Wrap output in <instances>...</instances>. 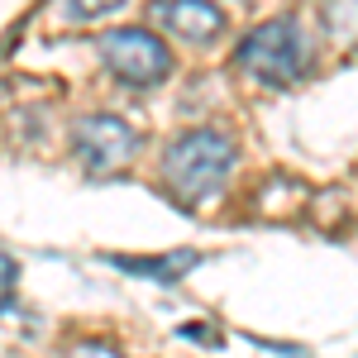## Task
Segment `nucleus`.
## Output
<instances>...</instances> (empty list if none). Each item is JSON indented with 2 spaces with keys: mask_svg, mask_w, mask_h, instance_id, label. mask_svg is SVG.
I'll list each match as a JSON object with an SVG mask.
<instances>
[{
  "mask_svg": "<svg viewBox=\"0 0 358 358\" xmlns=\"http://www.w3.org/2000/svg\"><path fill=\"white\" fill-rule=\"evenodd\" d=\"M234 163H239V143L215 124H201V129H182L163 148L158 182L182 210H192L224 192V182L234 177Z\"/></svg>",
  "mask_w": 358,
  "mask_h": 358,
  "instance_id": "nucleus-1",
  "label": "nucleus"
},
{
  "mask_svg": "<svg viewBox=\"0 0 358 358\" xmlns=\"http://www.w3.org/2000/svg\"><path fill=\"white\" fill-rule=\"evenodd\" d=\"M234 67L253 86L292 91L310 77V38L296 15H277L268 24H253L234 48Z\"/></svg>",
  "mask_w": 358,
  "mask_h": 358,
  "instance_id": "nucleus-2",
  "label": "nucleus"
},
{
  "mask_svg": "<svg viewBox=\"0 0 358 358\" xmlns=\"http://www.w3.org/2000/svg\"><path fill=\"white\" fill-rule=\"evenodd\" d=\"M96 53H101V62H106V72L115 82L134 86V91L163 86L172 77V53H167V43L153 29H138V24L110 29V34H101Z\"/></svg>",
  "mask_w": 358,
  "mask_h": 358,
  "instance_id": "nucleus-3",
  "label": "nucleus"
},
{
  "mask_svg": "<svg viewBox=\"0 0 358 358\" xmlns=\"http://www.w3.org/2000/svg\"><path fill=\"white\" fill-rule=\"evenodd\" d=\"M138 143H143L138 129L110 110H91L72 124V153H77V163L91 177H106V172L129 167L138 158Z\"/></svg>",
  "mask_w": 358,
  "mask_h": 358,
  "instance_id": "nucleus-4",
  "label": "nucleus"
},
{
  "mask_svg": "<svg viewBox=\"0 0 358 358\" xmlns=\"http://www.w3.org/2000/svg\"><path fill=\"white\" fill-rule=\"evenodd\" d=\"M148 20L163 29V34L192 43V48H206V43H215L224 34V15H220L215 0H153L148 5Z\"/></svg>",
  "mask_w": 358,
  "mask_h": 358,
  "instance_id": "nucleus-5",
  "label": "nucleus"
},
{
  "mask_svg": "<svg viewBox=\"0 0 358 358\" xmlns=\"http://www.w3.org/2000/svg\"><path fill=\"white\" fill-rule=\"evenodd\" d=\"M106 263L124 268V273H138V277H153V282H163V287H177L182 273H192L196 263H201V253L177 248V253H158V258H106Z\"/></svg>",
  "mask_w": 358,
  "mask_h": 358,
  "instance_id": "nucleus-6",
  "label": "nucleus"
},
{
  "mask_svg": "<svg viewBox=\"0 0 358 358\" xmlns=\"http://www.w3.org/2000/svg\"><path fill=\"white\" fill-rule=\"evenodd\" d=\"M320 24L339 48H358V0H320Z\"/></svg>",
  "mask_w": 358,
  "mask_h": 358,
  "instance_id": "nucleus-7",
  "label": "nucleus"
},
{
  "mask_svg": "<svg viewBox=\"0 0 358 358\" xmlns=\"http://www.w3.org/2000/svg\"><path fill=\"white\" fill-rule=\"evenodd\" d=\"M120 5H124V0H57L62 20H72V24H96V20L115 15Z\"/></svg>",
  "mask_w": 358,
  "mask_h": 358,
  "instance_id": "nucleus-8",
  "label": "nucleus"
},
{
  "mask_svg": "<svg viewBox=\"0 0 358 358\" xmlns=\"http://www.w3.org/2000/svg\"><path fill=\"white\" fill-rule=\"evenodd\" d=\"M62 358H124V349L110 344V339H77Z\"/></svg>",
  "mask_w": 358,
  "mask_h": 358,
  "instance_id": "nucleus-9",
  "label": "nucleus"
},
{
  "mask_svg": "<svg viewBox=\"0 0 358 358\" xmlns=\"http://www.w3.org/2000/svg\"><path fill=\"white\" fill-rule=\"evenodd\" d=\"M15 277H20V273H15V258L0 248V310H5L10 296H15Z\"/></svg>",
  "mask_w": 358,
  "mask_h": 358,
  "instance_id": "nucleus-10",
  "label": "nucleus"
}]
</instances>
